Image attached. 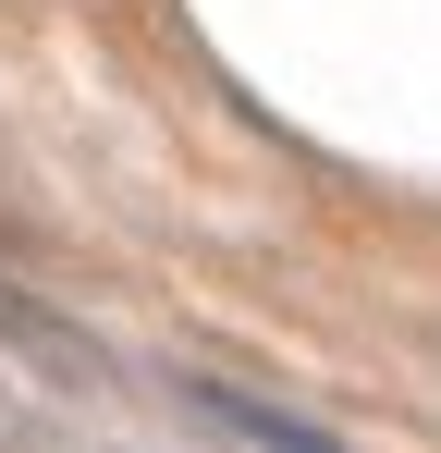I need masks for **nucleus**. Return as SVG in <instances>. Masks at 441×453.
I'll return each mask as SVG.
<instances>
[{"instance_id":"obj_1","label":"nucleus","mask_w":441,"mask_h":453,"mask_svg":"<svg viewBox=\"0 0 441 453\" xmlns=\"http://www.w3.org/2000/svg\"><path fill=\"white\" fill-rule=\"evenodd\" d=\"M0 343L25 356V368H50V380H74V392H111V368H98V343L86 331H62L50 306H25L12 282H0Z\"/></svg>"}]
</instances>
